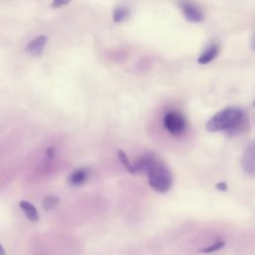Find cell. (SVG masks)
Masks as SVG:
<instances>
[{
    "label": "cell",
    "instance_id": "1",
    "mask_svg": "<svg viewBox=\"0 0 255 255\" xmlns=\"http://www.w3.org/2000/svg\"><path fill=\"white\" fill-rule=\"evenodd\" d=\"M249 120L240 108L228 107L216 113L207 123L209 131H225L228 136H235L247 131Z\"/></svg>",
    "mask_w": 255,
    "mask_h": 255
},
{
    "label": "cell",
    "instance_id": "2",
    "mask_svg": "<svg viewBox=\"0 0 255 255\" xmlns=\"http://www.w3.org/2000/svg\"><path fill=\"white\" fill-rule=\"evenodd\" d=\"M146 174L148 176V183L154 191L165 193L171 188L173 181L171 171L158 158L151 165Z\"/></svg>",
    "mask_w": 255,
    "mask_h": 255
},
{
    "label": "cell",
    "instance_id": "3",
    "mask_svg": "<svg viewBox=\"0 0 255 255\" xmlns=\"http://www.w3.org/2000/svg\"><path fill=\"white\" fill-rule=\"evenodd\" d=\"M165 129L174 136L182 135L187 128V123L183 115L177 111H169L163 117Z\"/></svg>",
    "mask_w": 255,
    "mask_h": 255
},
{
    "label": "cell",
    "instance_id": "4",
    "mask_svg": "<svg viewBox=\"0 0 255 255\" xmlns=\"http://www.w3.org/2000/svg\"><path fill=\"white\" fill-rule=\"evenodd\" d=\"M179 8L188 22L199 23L204 19L201 9L190 0H179Z\"/></svg>",
    "mask_w": 255,
    "mask_h": 255
},
{
    "label": "cell",
    "instance_id": "5",
    "mask_svg": "<svg viewBox=\"0 0 255 255\" xmlns=\"http://www.w3.org/2000/svg\"><path fill=\"white\" fill-rule=\"evenodd\" d=\"M157 160V157L152 153H146L138 157L134 163H131V169L130 173L132 174H141V173H147L151 165Z\"/></svg>",
    "mask_w": 255,
    "mask_h": 255
},
{
    "label": "cell",
    "instance_id": "6",
    "mask_svg": "<svg viewBox=\"0 0 255 255\" xmlns=\"http://www.w3.org/2000/svg\"><path fill=\"white\" fill-rule=\"evenodd\" d=\"M241 164H242V167L243 169L255 176V146H254V143L250 144L244 154H243V157H242V161H241Z\"/></svg>",
    "mask_w": 255,
    "mask_h": 255
},
{
    "label": "cell",
    "instance_id": "7",
    "mask_svg": "<svg viewBox=\"0 0 255 255\" xmlns=\"http://www.w3.org/2000/svg\"><path fill=\"white\" fill-rule=\"evenodd\" d=\"M47 37L44 35L38 36L33 39L27 46V51L33 56H40L46 46Z\"/></svg>",
    "mask_w": 255,
    "mask_h": 255
},
{
    "label": "cell",
    "instance_id": "8",
    "mask_svg": "<svg viewBox=\"0 0 255 255\" xmlns=\"http://www.w3.org/2000/svg\"><path fill=\"white\" fill-rule=\"evenodd\" d=\"M219 51V46L216 43H213L211 45H209L204 52L199 56L198 58V63L201 65H206L208 63H210L213 59H215V57L217 56Z\"/></svg>",
    "mask_w": 255,
    "mask_h": 255
},
{
    "label": "cell",
    "instance_id": "9",
    "mask_svg": "<svg viewBox=\"0 0 255 255\" xmlns=\"http://www.w3.org/2000/svg\"><path fill=\"white\" fill-rule=\"evenodd\" d=\"M88 175H89V171L87 168H84V167L78 168L71 173L68 180L71 185L79 186L86 182V180L88 179Z\"/></svg>",
    "mask_w": 255,
    "mask_h": 255
},
{
    "label": "cell",
    "instance_id": "10",
    "mask_svg": "<svg viewBox=\"0 0 255 255\" xmlns=\"http://www.w3.org/2000/svg\"><path fill=\"white\" fill-rule=\"evenodd\" d=\"M19 206L22 209L25 216L32 222H37L39 220V214L37 212L36 207L26 200H21L19 202Z\"/></svg>",
    "mask_w": 255,
    "mask_h": 255
},
{
    "label": "cell",
    "instance_id": "11",
    "mask_svg": "<svg viewBox=\"0 0 255 255\" xmlns=\"http://www.w3.org/2000/svg\"><path fill=\"white\" fill-rule=\"evenodd\" d=\"M130 11L128 7H118L114 10L113 19L116 23H121L126 21L129 17Z\"/></svg>",
    "mask_w": 255,
    "mask_h": 255
},
{
    "label": "cell",
    "instance_id": "12",
    "mask_svg": "<svg viewBox=\"0 0 255 255\" xmlns=\"http://www.w3.org/2000/svg\"><path fill=\"white\" fill-rule=\"evenodd\" d=\"M224 245H225L224 241H217V242H214V243H212L211 245H209L207 247H204V248L200 249L199 252H201V253H213L215 251L220 250Z\"/></svg>",
    "mask_w": 255,
    "mask_h": 255
},
{
    "label": "cell",
    "instance_id": "13",
    "mask_svg": "<svg viewBox=\"0 0 255 255\" xmlns=\"http://www.w3.org/2000/svg\"><path fill=\"white\" fill-rule=\"evenodd\" d=\"M59 202V199L54 196V195H48L44 198L43 200V207L46 209V210H49L51 208H53L54 206H56Z\"/></svg>",
    "mask_w": 255,
    "mask_h": 255
},
{
    "label": "cell",
    "instance_id": "14",
    "mask_svg": "<svg viewBox=\"0 0 255 255\" xmlns=\"http://www.w3.org/2000/svg\"><path fill=\"white\" fill-rule=\"evenodd\" d=\"M118 157H119L121 163H122L128 171H130V169H131V163L129 162V159L128 158L126 152H125L124 150H119V151H118Z\"/></svg>",
    "mask_w": 255,
    "mask_h": 255
},
{
    "label": "cell",
    "instance_id": "15",
    "mask_svg": "<svg viewBox=\"0 0 255 255\" xmlns=\"http://www.w3.org/2000/svg\"><path fill=\"white\" fill-rule=\"evenodd\" d=\"M70 2H71V0H53L51 3V6L53 8H60L62 6L69 4Z\"/></svg>",
    "mask_w": 255,
    "mask_h": 255
},
{
    "label": "cell",
    "instance_id": "16",
    "mask_svg": "<svg viewBox=\"0 0 255 255\" xmlns=\"http://www.w3.org/2000/svg\"><path fill=\"white\" fill-rule=\"evenodd\" d=\"M46 155H47V158H48L49 160L53 159V157H54V155H55V147H53V146L48 147V149L46 150Z\"/></svg>",
    "mask_w": 255,
    "mask_h": 255
},
{
    "label": "cell",
    "instance_id": "17",
    "mask_svg": "<svg viewBox=\"0 0 255 255\" xmlns=\"http://www.w3.org/2000/svg\"><path fill=\"white\" fill-rule=\"evenodd\" d=\"M216 188L219 189V190H221V191H225V190L227 189V185H226V183H224V182H219V183L216 184Z\"/></svg>",
    "mask_w": 255,
    "mask_h": 255
},
{
    "label": "cell",
    "instance_id": "18",
    "mask_svg": "<svg viewBox=\"0 0 255 255\" xmlns=\"http://www.w3.org/2000/svg\"><path fill=\"white\" fill-rule=\"evenodd\" d=\"M0 255H6V252H5L4 248L1 246V244H0Z\"/></svg>",
    "mask_w": 255,
    "mask_h": 255
},
{
    "label": "cell",
    "instance_id": "19",
    "mask_svg": "<svg viewBox=\"0 0 255 255\" xmlns=\"http://www.w3.org/2000/svg\"><path fill=\"white\" fill-rule=\"evenodd\" d=\"M253 48H254V50H255V38H254V40H253Z\"/></svg>",
    "mask_w": 255,
    "mask_h": 255
},
{
    "label": "cell",
    "instance_id": "20",
    "mask_svg": "<svg viewBox=\"0 0 255 255\" xmlns=\"http://www.w3.org/2000/svg\"><path fill=\"white\" fill-rule=\"evenodd\" d=\"M253 105H254V107H255V101H254V104H253Z\"/></svg>",
    "mask_w": 255,
    "mask_h": 255
}]
</instances>
